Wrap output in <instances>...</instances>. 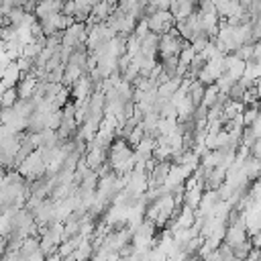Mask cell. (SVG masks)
Returning a JSON list of instances; mask_svg holds the SVG:
<instances>
[{
    "mask_svg": "<svg viewBox=\"0 0 261 261\" xmlns=\"http://www.w3.org/2000/svg\"><path fill=\"white\" fill-rule=\"evenodd\" d=\"M16 171L27 179V181H37L41 177L47 175V163H45V157H43V151L41 149H35L18 167Z\"/></svg>",
    "mask_w": 261,
    "mask_h": 261,
    "instance_id": "6da1fadb",
    "label": "cell"
},
{
    "mask_svg": "<svg viewBox=\"0 0 261 261\" xmlns=\"http://www.w3.org/2000/svg\"><path fill=\"white\" fill-rule=\"evenodd\" d=\"M184 39L179 37L177 29L173 27L169 33L159 37V59H169V57H177L181 47H184Z\"/></svg>",
    "mask_w": 261,
    "mask_h": 261,
    "instance_id": "7a4b0ae2",
    "label": "cell"
},
{
    "mask_svg": "<svg viewBox=\"0 0 261 261\" xmlns=\"http://www.w3.org/2000/svg\"><path fill=\"white\" fill-rule=\"evenodd\" d=\"M145 18H147L149 31L155 33V35H165L175 27V18H173V14L169 10H157V12L149 14V16H145Z\"/></svg>",
    "mask_w": 261,
    "mask_h": 261,
    "instance_id": "3957f363",
    "label": "cell"
},
{
    "mask_svg": "<svg viewBox=\"0 0 261 261\" xmlns=\"http://www.w3.org/2000/svg\"><path fill=\"white\" fill-rule=\"evenodd\" d=\"M86 39H88V27L86 22H73L69 29H65L61 33V45L77 49V47H86Z\"/></svg>",
    "mask_w": 261,
    "mask_h": 261,
    "instance_id": "277c9868",
    "label": "cell"
},
{
    "mask_svg": "<svg viewBox=\"0 0 261 261\" xmlns=\"http://www.w3.org/2000/svg\"><path fill=\"white\" fill-rule=\"evenodd\" d=\"M84 161L88 165V169L92 171H98L104 163H108V149L104 147H96V145H90L86 155H84Z\"/></svg>",
    "mask_w": 261,
    "mask_h": 261,
    "instance_id": "5b68a950",
    "label": "cell"
},
{
    "mask_svg": "<svg viewBox=\"0 0 261 261\" xmlns=\"http://www.w3.org/2000/svg\"><path fill=\"white\" fill-rule=\"evenodd\" d=\"M69 90H71V96H73L75 100H90V96L96 92V86H94L92 77H90L88 73H84Z\"/></svg>",
    "mask_w": 261,
    "mask_h": 261,
    "instance_id": "8992f818",
    "label": "cell"
},
{
    "mask_svg": "<svg viewBox=\"0 0 261 261\" xmlns=\"http://www.w3.org/2000/svg\"><path fill=\"white\" fill-rule=\"evenodd\" d=\"M37 88H39V77H37V73H27V75H22V80H20L18 86H16L18 98H20V100H33Z\"/></svg>",
    "mask_w": 261,
    "mask_h": 261,
    "instance_id": "52a82bcc",
    "label": "cell"
},
{
    "mask_svg": "<svg viewBox=\"0 0 261 261\" xmlns=\"http://www.w3.org/2000/svg\"><path fill=\"white\" fill-rule=\"evenodd\" d=\"M63 4H65V0H39L35 6V16L41 20L51 14H59V12H63Z\"/></svg>",
    "mask_w": 261,
    "mask_h": 261,
    "instance_id": "ba28073f",
    "label": "cell"
},
{
    "mask_svg": "<svg viewBox=\"0 0 261 261\" xmlns=\"http://www.w3.org/2000/svg\"><path fill=\"white\" fill-rule=\"evenodd\" d=\"M20 80H22V71H20L18 63L16 61H10L2 69V84H4V88H16Z\"/></svg>",
    "mask_w": 261,
    "mask_h": 261,
    "instance_id": "9c48e42d",
    "label": "cell"
},
{
    "mask_svg": "<svg viewBox=\"0 0 261 261\" xmlns=\"http://www.w3.org/2000/svg\"><path fill=\"white\" fill-rule=\"evenodd\" d=\"M73 261H90L94 257V245L90 241H82V245L69 255Z\"/></svg>",
    "mask_w": 261,
    "mask_h": 261,
    "instance_id": "30bf717a",
    "label": "cell"
},
{
    "mask_svg": "<svg viewBox=\"0 0 261 261\" xmlns=\"http://www.w3.org/2000/svg\"><path fill=\"white\" fill-rule=\"evenodd\" d=\"M204 92H206V86H204V84H200L198 80H194V82L190 84V90H188V98L192 100V104H194L196 108H198V106L202 104Z\"/></svg>",
    "mask_w": 261,
    "mask_h": 261,
    "instance_id": "8fae6325",
    "label": "cell"
},
{
    "mask_svg": "<svg viewBox=\"0 0 261 261\" xmlns=\"http://www.w3.org/2000/svg\"><path fill=\"white\" fill-rule=\"evenodd\" d=\"M243 169H245L249 179H259L261 177V161L255 159V157H247L245 163H243Z\"/></svg>",
    "mask_w": 261,
    "mask_h": 261,
    "instance_id": "7c38bea8",
    "label": "cell"
},
{
    "mask_svg": "<svg viewBox=\"0 0 261 261\" xmlns=\"http://www.w3.org/2000/svg\"><path fill=\"white\" fill-rule=\"evenodd\" d=\"M253 249H255V247H253V241L247 239L245 243H239L237 247H232V255H234L239 261H245V259L253 253Z\"/></svg>",
    "mask_w": 261,
    "mask_h": 261,
    "instance_id": "4fadbf2b",
    "label": "cell"
},
{
    "mask_svg": "<svg viewBox=\"0 0 261 261\" xmlns=\"http://www.w3.org/2000/svg\"><path fill=\"white\" fill-rule=\"evenodd\" d=\"M218 96H220V90H218V86H216V84H212V86H206V92H204V98H202V106H206V108H212V106L216 104Z\"/></svg>",
    "mask_w": 261,
    "mask_h": 261,
    "instance_id": "5bb4252c",
    "label": "cell"
},
{
    "mask_svg": "<svg viewBox=\"0 0 261 261\" xmlns=\"http://www.w3.org/2000/svg\"><path fill=\"white\" fill-rule=\"evenodd\" d=\"M194 57H196V51H194L192 43H190V41H186V43H184V47H181V51H179V55H177V59H179V63H181V65H188V69H190V63L194 61Z\"/></svg>",
    "mask_w": 261,
    "mask_h": 261,
    "instance_id": "9a60e30c",
    "label": "cell"
},
{
    "mask_svg": "<svg viewBox=\"0 0 261 261\" xmlns=\"http://www.w3.org/2000/svg\"><path fill=\"white\" fill-rule=\"evenodd\" d=\"M18 100H20V98H18V92H16V88H6V90H4V94L0 96L2 108H14V104H16Z\"/></svg>",
    "mask_w": 261,
    "mask_h": 261,
    "instance_id": "2e32d148",
    "label": "cell"
},
{
    "mask_svg": "<svg viewBox=\"0 0 261 261\" xmlns=\"http://www.w3.org/2000/svg\"><path fill=\"white\" fill-rule=\"evenodd\" d=\"M232 55H234L237 59H241V61H245V63H247V61H251V59H253V43H247V45H241V47H239V49H237V51H234Z\"/></svg>",
    "mask_w": 261,
    "mask_h": 261,
    "instance_id": "e0dca14e",
    "label": "cell"
},
{
    "mask_svg": "<svg viewBox=\"0 0 261 261\" xmlns=\"http://www.w3.org/2000/svg\"><path fill=\"white\" fill-rule=\"evenodd\" d=\"M232 84H234V80L228 75V73H222L218 80H216V86H218V90H220V94H226L228 96V92H230V88H232Z\"/></svg>",
    "mask_w": 261,
    "mask_h": 261,
    "instance_id": "ac0fdd59",
    "label": "cell"
},
{
    "mask_svg": "<svg viewBox=\"0 0 261 261\" xmlns=\"http://www.w3.org/2000/svg\"><path fill=\"white\" fill-rule=\"evenodd\" d=\"M47 259V255L39 249V251H35V253H31L29 257H24V261H45Z\"/></svg>",
    "mask_w": 261,
    "mask_h": 261,
    "instance_id": "d6986e66",
    "label": "cell"
},
{
    "mask_svg": "<svg viewBox=\"0 0 261 261\" xmlns=\"http://www.w3.org/2000/svg\"><path fill=\"white\" fill-rule=\"evenodd\" d=\"M73 12H75V2H73V0H65V4H63V14L73 16Z\"/></svg>",
    "mask_w": 261,
    "mask_h": 261,
    "instance_id": "ffe728a7",
    "label": "cell"
},
{
    "mask_svg": "<svg viewBox=\"0 0 261 261\" xmlns=\"http://www.w3.org/2000/svg\"><path fill=\"white\" fill-rule=\"evenodd\" d=\"M6 253H8V239L0 237V261L6 257Z\"/></svg>",
    "mask_w": 261,
    "mask_h": 261,
    "instance_id": "44dd1931",
    "label": "cell"
},
{
    "mask_svg": "<svg viewBox=\"0 0 261 261\" xmlns=\"http://www.w3.org/2000/svg\"><path fill=\"white\" fill-rule=\"evenodd\" d=\"M45 261H63V257H61V255H59V253L55 251V253H51V255H47V259H45Z\"/></svg>",
    "mask_w": 261,
    "mask_h": 261,
    "instance_id": "7402d4cb",
    "label": "cell"
},
{
    "mask_svg": "<svg viewBox=\"0 0 261 261\" xmlns=\"http://www.w3.org/2000/svg\"><path fill=\"white\" fill-rule=\"evenodd\" d=\"M0 112H2V102H0Z\"/></svg>",
    "mask_w": 261,
    "mask_h": 261,
    "instance_id": "603a6c76",
    "label": "cell"
}]
</instances>
